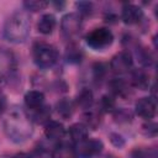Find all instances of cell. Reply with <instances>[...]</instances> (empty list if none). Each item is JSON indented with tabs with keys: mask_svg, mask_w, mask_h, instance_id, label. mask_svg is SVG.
<instances>
[{
	"mask_svg": "<svg viewBox=\"0 0 158 158\" xmlns=\"http://www.w3.org/2000/svg\"><path fill=\"white\" fill-rule=\"evenodd\" d=\"M65 127L63 126L62 122L59 121H54V120H51L48 121L46 125H44V136L49 141H56V142H59L64 136H65Z\"/></svg>",
	"mask_w": 158,
	"mask_h": 158,
	"instance_id": "cell-11",
	"label": "cell"
},
{
	"mask_svg": "<svg viewBox=\"0 0 158 158\" xmlns=\"http://www.w3.org/2000/svg\"><path fill=\"white\" fill-rule=\"evenodd\" d=\"M83 27V17L78 12H68L60 20V31L68 40L75 38Z\"/></svg>",
	"mask_w": 158,
	"mask_h": 158,
	"instance_id": "cell-5",
	"label": "cell"
},
{
	"mask_svg": "<svg viewBox=\"0 0 158 158\" xmlns=\"http://www.w3.org/2000/svg\"><path fill=\"white\" fill-rule=\"evenodd\" d=\"M32 114L30 115L32 122H36V123H43L46 125L48 121H51V107L48 105H43L41 106L40 109L35 110V111H31Z\"/></svg>",
	"mask_w": 158,
	"mask_h": 158,
	"instance_id": "cell-21",
	"label": "cell"
},
{
	"mask_svg": "<svg viewBox=\"0 0 158 158\" xmlns=\"http://www.w3.org/2000/svg\"><path fill=\"white\" fill-rule=\"evenodd\" d=\"M142 132L146 136H156L157 133V125L154 122H148L142 126Z\"/></svg>",
	"mask_w": 158,
	"mask_h": 158,
	"instance_id": "cell-29",
	"label": "cell"
},
{
	"mask_svg": "<svg viewBox=\"0 0 158 158\" xmlns=\"http://www.w3.org/2000/svg\"><path fill=\"white\" fill-rule=\"evenodd\" d=\"M114 117L117 122L120 123H127V122H131L132 121V114L128 109H125V107H121V109H115L114 110Z\"/></svg>",
	"mask_w": 158,
	"mask_h": 158,
	"instance_id": "cell-23",
	"label": "cell"
},
{
	"mask_svg": "<svg viewBox=\"0 0 158 158\" xmlns=\"http://www.w3.org/2000/svg\"><path fill=\"white\" fill-rule=\"evenodd\" d=\"M56 111L62 118L69 120L75 111V104L69 98H62L56 104Z\"/></svg>",
	"mask_w": 158,
	"mask_h": 158,
	"instance_id": "cell-16",
	"label": "cell"
},
{
	"mask_svg": "<svg viewBox=\"0 0 158 158\" xmlns=\"http://www.w3.org/2000/svg\"><path fill=\"white\" fill-rule=\"evenodd\" d=\"M143 19V10L135 4H123L121 7V20L126 25L139 23Z\"/></svg>",
	"mask_w": 158,
	"mask_h": 158,
	"instance_id": "cell-10",
	"label": "cell"
},
{
	"mask_svg": "<svg viewBox=\"0 0 158 158\" xmlns=\"http://www.w3.org/2000/svg\"><path fill=\"white\" fill-rule=\"evenodd\" d=\"M23 7L27 12L32 11V12H37V11H41V10H44L47 6H48V2L47 1H42V0H28V1H25L23 4Z\"/></svg>",
	"mask_w": 158,
	"mask_h": 158,
	"instance_id": "cell-24",
	"label": "cell"
},
{
	"mask_svg": "<svg viewBox=\"0 0 158 158\" xmlns=\"http://www.w3.org/2000/svg\"><path fill=\"white\" fill-rule=\"evenodd\" d=\"M111 72L116 75H123L133 69V56L130 51H121L116 53L109 64Z\"/></svg>",
	"mask_w": 158,
	"mask_h": 158,
	"instance_id": "cell-6",
	"label": "cell"
},
{
	"mask_svg": "<svg viewBox=\"0 0 158 158\" xmlns=\"http://www.w3.org/2000/svg\"><path fill=\"white\" fill-rule=\"evenodd\" d=\"M110 89H111V93L115 95V96H120V98H127L130 94H131V85L123 80L122 78H114L110 83Z\"/></svg>",
	"mask_w": 158,
	"mask_h": 158,
	"instance_id": "cell-19",
	"label": "cell"
},
{
	"mask_svg": "<svg viewBox=\"0 0 158 158\" xmlns=\"http://www.w3.org/2000/svg\"><path fill=\"white\" fill-rule=\"evenodd\" d=\"M75 7L78 10V14L83 17V16H88L91 15L94 11V4L89 2V1H79L75 2Z\"/></svg>",
	"mask_w": 158,
	"mask_h": 158,
	"instance_id": "cell-26",
	"label": "cell"
},
{
	"mask_svg": "<svg viewBox=\"0 0 158 158\" xmlns=\"http://www.w3.org/2000/svg\"><path fill=\"white\" fill-rule=\"evenodd\" d=\"M131 158H149V153L144 148H135L131 152Z\"/></svg>",
	"mask_w": 158,
	"mask_h": 158,
	"instance_id": "cell-30",
	"label": "cell"
},
{
	"mask_svg": "<svg viewBox=\"0 0 158 158\" xmlns=\"http://www.w3.org/2000/svg\"><path fill=\"white\" fill-rule=\"evenodd\" d=\"M11 158H32V156L30 153H26V152H19V153L14 154Z\"/></svg>",
	"mask_w": 158,
	"mask_h": 158,
	"instance_id": "cell-32",
	"label": "cell"
},
{
	"mask_svg": "<svg viewBox=\"0 0 158 158\" xmlns=\"http://www.w3.org/2000/svg\"><path fill=\"white\" fill-rule=\"evenodd\" d=\"M5 107H6V100H5V96L0 93V112L6 111Z\"/></svg>",
	"mask_w": 158,
	"mask_h": 158,
	"instance_id": "cell-31",
	"label": "cell"
},
{
	"mask_svg": "<svg viewBox=\"0 0 158 158\" xmlns=\"http://www.w3.org/2000/svg\"><path fill=\"white\" fill-rule=\"evenodd\" d=\"M106 65L104 63H95L93 65V77L95 80H102V78H105L106 75Z\"/></svg>",
	"mask_w": 158,
	"mask_h": 158,
	"instance_id": "cell-27",
	"label": "cell"
},
{
	"mask_svg": "<svg viewBox=\"0 0 158 158\" xmlns=\"http://www.w3.org/2000/svg\"><path fill=\"white\" fill-rule=\"evenodd\" d=\"M104 149V143L99 138H86L83 142L75 144L78 158H94L99 156Z\"/></svg>",
	"mask_w": 158,
	"mask_h": 158,
	"instance_id": "cell-7",
	"label": "cell"
},
{
	"mask_svg": "<svg viewBox=\"0 0 158 158\" xmlns=\"http://www.w3.org/2000/svg\"><path fill=\"white\" fill-rule=\"evenodd\" d=\"M86 44L96 51H102L110 47L114 42V33L107 27H96L91 30L86 37Z\"/></svg>",
	"mask_w": 158,
	"mask_h": 158,
	"instance_id": "cell-4",
	"label": "cell"
},
{
	"mask_svg": "<svg viewBox=\"0 0 158 158\" xmlns=\"http://www.w3.org/2000/svg\"><path fill=\"white\" fill-rule=\"evenodd\" d=\"M74 104H75V106L80 107L84 111L91 109L93 105H94V94H93V91L89 88L81 89L77 94V98L74 100Z\"/></svg>",
	"mask_w": 158,
	"mask_h": 158,
	"instance_id": "cell-17",
	"label": "cell"
},
{
	"mask_svg": "<svg viewBox=\"0 0 158 158\" xmlns=\"http://www.w3.org/2000/svg\"><path fill=\"white\" fill-rule=\"evenodd\" d=\"M15 67L16 59L14 53L5 47H0V84L7 81L12 77Z\"/></svg>",
	"mask_w": 158,
	"mask_h": 158,
	"instance_id": "cell-8",
	"label": "cell"
},
{
	"mask_svg": "<svg viewBox=\"0 0 158 158\" xmlns=\"http://www.w3.org/2000/svg\"><path fill=\"white\" fill-rule=\"evenodd\" d=\"M130 74H131V80H130L131 86H135L141 90H146L149 88V75L146 70L132 69L130 72Z\"/></svg>",
	"mask_w": 158,
	"mask_h": 158,
	"instance_id": "cell-14",
	"label": "cell"
},
{
	"mask_svg": "<svg viewBox=\"0 0 158 158\" xmlns=\"http://www.w3.org/2000/svg\"><path fill=\"white\" fill-rule=\"evenodd\" d=\"M23 101L30 111H35L44 105V94L40 90H30L25 94Z\"/></svg>",
	"mask_w": 158,
	"mask_h": 158,
	"instance_id": "cell-13",
	"label": "cell"
},
{
	"mask_svg": "<svg viewBox=\"0 0 158 158\" xmlns=\"http://www.w3.org/2000/svg\"><path fill=\"white\" fill-rule=\"evenodd\" d=\"M109 138H110V142H111L115 147H117V148H121V147L125 144L123 137H122L121 135L116 133V132H111L110 136H109Z\"/></svg>",
	"mask_w": 158,
	"mask_h": 158,
	"instance_id": "cell-28",
	"label": "cell"
},
{
	"mask_svg": "<svg viewBox=\"0 0 158 158\" xmlns=\"http://www.w3.org/2000/svg\"><path fill=\"white\" fill-rule=\"evenodd\" d=\"M51 158H78L75 146L68 142H58L51 153Z\"/></svg>",
	"mask_w": 158,
	"mask_h": 158,
	"instance_id": "cell-12",
	"label": "cell"
},
{
	"mask_svg": "<svg viewBox=\"0 0 158 158\" xmlns=\"http://www.w3.org/2000/svg\"><path fill=\"white\" fill-rule=\"evenodd\" d=\"M2 127L6 137L14 143H23L33 135V122L25 109L14 105L5 111Z\"/></svg>",
	"mask_w": 158,
	"mask_h": 158,
	"instance_id": "cell-1",
	"label": "cell"
},
{
	"mask_svg": "<svg viewBox=\"0 0 158 158\" xmlns=\"http://www.w3.org/2000/svg\"><path fill=\"white\" fill-rule=\"evenodd\" d=\"M135 112L142 118H146V120L153 118L157 114L156 99L151 96H144V98L138 99L135 104Z\"/></svg>",
	"mask_w": 158,
	"mask_h": 158,
	"instance_id": "cell-9",
	"label": "cell"
},
{
	"mask_svg": "<svg viewBox=\"0 0 158 158\" xmlns=\"http://www.w3.org/2000/svg\"><path fill=\"white\" fill-rule=\"evenodd\" d=\"M101 115L102 112L100 110H94L93 107L85 110L83 114V123L89 130H96L101 123Z\"/></svg>",
	"mask_w": 158,
	"mask_h": 158,
	"instance_id": "cell-20",
	"label": "cell"
},
{
	"mask_svg": "<svg viewBox=\"0 0 158 158\" xmlns=\"http://www.w3.org/2000/svg\"><path fill=\"white\" fill-rule=\"evenodd\" d=\"M57 26V19L52 14H43L38 22H37V30L42 35H51Z\"/></svg>",
	"mask_w": 158,
	"mask_h": 158,
	"instance_id": "cell-18",
	"label": "cell"
},
{
	"mask_svg": "<svg viewBox=\"0 0 158 158\" xmlns=\"http://www.w3.org/2000/svg\"><path fill=\"white\" fill-rule=\"evenodd\" d=\"M58 49L48 42H36L32 47V58L38 68H52L58 62Z\"/></svg>",
	"mask_w": 158,
	"mask_h": 158,
	"instance_id": "cell-3",
	"label": "cell"
},
{
	"mask_svg": "<svg viewBox=\"0 0 158 158\" xmlns=\"http://www.w3.org/2000/svg\"><path fill=\"white\" fill-rule=\"evenodd\" d=\"M31 30V17L26 10L15 11L4 25V37L11 43H23Z\"/></svg>",
	"mask_w": 158,
	"mask_h": 158,
	"instance_id": "cell-2",
	"label": "cell"
},
{
	"mask_svg": "<svg viewBox=\"0 0 158 158\" xmlns=\"http://www.w3.org/2000/svg\"><path fill=\"white\" fill-rule=\"evenodd\" d=\"M68 135H69L72 142L78 144L89 137V128L83 122H75V123L69 126Z\"/></svg>",
	"mask_w": 158,
	"mask_h": 158,
	"instance_id": "cell-15",
	"label": "cell"
},
{
	"mask_svg": "<svg viewBox=\"0 0 158 158\" xmlns=\"http://www.w3.org/2000/svg\"><path fill=\"white\" fill-rule=\"evenodd\" d=\"M116 109V101L111 95H102L99 101V110L101 112H114Z\"/></svg>",
	"mask_w": 158,
	"mask_h": 158,
	"instance_id": "cell-22",
	"label": "cell"
},
{
	"mask_svg": "<svg viewBox=\"0 0 158 158\" xmlns=\"http://www.w3.org/2000/svg\"><path fill=\"white\" fill-rule=\"evenodd\" d=\"M83 58V52L77 46H70L67 49V59L72 63H79Z\"/></svg>",
	"mask_w": 158,
	"mask_h": 158,
	"instance_id": "cell-25",
	"label": "cell"
}]
</instances>
